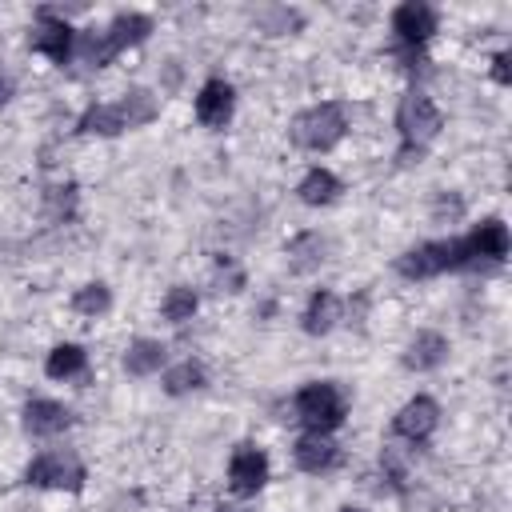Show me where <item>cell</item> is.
<instances>
[{
  "label": "cell",
  "instance_id": "cell-1",
  "mask_svg": "<svg viewBox=\"0 0 512 512\" xmlns=\"http://www.w3.org/2000/svg\"><path fill=\"white\" fill-rule=\"evenodd\" d=\"M440 128H444L440 104H436L428 92L408 88V92L400 96V104H396V136H400L396 160H400L404 168H408V164H420L424 152H428V144L440 136Z\"/></svg>",
  "mask_w": 512,
  "mask_h": 512
},
{
  "label": "cell",
  "instance_id": "cell-8",
  "mask_svg": "<svg viewBox=\"0 0 512 512\" xmlns=\"http://www.w3.org/2000/svg\"><path fill=\"white\" fill-rule=\"evenodd\" d=\"M392 268L404 280H432V276L452 272V236L448 240H424V244L404 248Z\"/></svg>",
  "mask_w": 512,
  "mask_h": 512
},
{
  "label": "cell",
  "instance_id": "cell-19",
  "mask_svg": "<svg viewBox=\"0 0 512 512\" xmlns=\"http://www.w3.org/2000/svg\"><path fill=\"white\" fill-rule=\"evenodd\" d=\"M164 364H168V344L164 340H152V336L128 340V348H124V372L128 376L144 380V376H156Z\"/></svg>",
  "mask_w": 512,
  "mask_h": 512
},
{
  "label": "cell",
  "instance_id": "cell-5",
  "mask_svg": "<svg viewBox=\"0 0 512 512\" xmlns=\"http://www.w3.org/2000/svg\"><path fill=\"white\" fill-rule=\"evenodd\" d=\"M460 240V256H464V272H480V268H500L512 252V232L500 216H484L480 224H472V232L456 236Z\"/></svg>",
  "mask_w": 512,
  "mask_h": 512
},
{
  "label": "cell",
  "instance_id": "cell-23",
  "mask_svg": "<svg viewBox=\"0 0 512 512\" xmlns=\"http://www.w3.org/2000/svg\"><path fill=\"white\" fill-rule=\"evenodd\" d=\"M40 208H44V220H52V224H72L76 212H80V184H76V180L44 184Z\"/></svg>",
  "mask_w": 512,
  "mask_h": 512
},
{
  "label": "cell",
  "instance_id": "cell-24",
  "mask_svg": "<svg viewBox=\"0 0 512 512\" xmlns=\"http://www.w3.org/2000/svg\"><path fill=\"white\" fill-rule=\"evenodd\" d=\"M116 108H120V116H124V128L128 132H136V128H148L152 120H160V96L152 92V88H128L120 100H116Z\"/></svg>",
  "mask_w": 512,
  "mask_h": 512
},
{
  "label": "cell",
  "instance_id": "cell-29",
  "mask_svg": "<svg viewBox=\"0 0 512 512\" xmlns=\"http://www.w3.org/2000/svg\"><path fill=\"white\" fill-rule=\"evenodd\" d=\"M380 468H384V480H388L396 492H404V484H408V460H404L400 444H384V448H380Z\"/></svg>",
  "mask_w": 512,
  "mask_h": 512
},
{
  "label": "cell",
  "instance_id": "cell-26",
  "mask_svg": "<svg viewBox=\"0 0 512 512\" xmlns=\"http://www.w3.org/2000/svg\"><path fill=\"white\" fill-rule=\"evenodd\" d=\"M196 312H200V292L192 284H172L164 292V300H160V316L168 324H176V328L188 324V320H196Z\"/></svg>",
  "mask_w": 512,
  "mask_h": 512
},
{
  "label": "cell",
  "instance_id": "cell-31",
  "mask_svg": "<svg viewBox=\"0 0 512 512\" xmlns=\"http://www.w3.org/2000/svg\"><path fill=\"white\" fill-rule=\"evenodd\" d=\"M508 60H512L508 52H496V56H492V80H496L500 88L512 84V68H508Z\"/></svg>",
  "mask_w": 512,
  "mask_h": 512
},
{
  "label": "cell",
  "instance_id": "cell-9",
  "mask_svg": "<svg viewBox=\"0 0 512 512\" xmlns=\"http://www.w3.org/2000/svg\"><path fill=\"white\" fill-rule=\"evenodd\" d=\"M440 28V12L424 0H404L392 8V32L396 48H424Z\"/></svg>",
  "mask_w": 512,
  "mask_h": 512
},
{
  "label": "cell",
  "instance_id": "cell-25",
  "mask_svg": "<svg viewBox=\"0 0 512 512\" xmlns=\"http://www.w3.org/2000/svg\"><path fill=\"white\" fill-rule=\"evenodd\" d=\"M160 384H164L168 396H188V392H200V388L208 384V372H204L200 360L188 356V360H180V364H168L164 376H160Z\"/></svg>",
  "mask_w": 512,
  "mask_h": 512
},
{
  "label": "cell",
  "instance_id": "cell-16",
  "mask_svg": "<svg viewBox=\"0 0 512 512\" xmlns=\"http://www.w3.org/2000/svg\"><path fill=\"white\" fill-rule=\"evenodd\" d=\"M148 36H152V16L148 12H116L104 24V40H108V52L112 56H120L128 48H140Z\"/></svg>",
  "mask_w": 512,
  "mask_h": 512
},
{
  "label": "cell",
  "instance_id": "cell-14",
  "mask_svg": "<svg viewBox=\"0 0 512 512\" xmlns=\"http://www.w3.org/2000/svg\"><path fill=\"white\" fill-rule=\"evenodd\" d=\"M340 324H344V300H340L332 288H316V292L308 296L304 312H300V328H304L308 336H328V332H336Z\"/></svg>",
  "mask_w": 512,
  "mask_h": 512
},
{
  "label": "cell",
  "instance_id": "cell-13",
  "mask_svg": "<svg viewBox=\"0 0 512 512\" xmlns=\"http://www.w3.org/2000/svg\"><path fill=\"white\" fill-rule=\"evenodd\" d=\"M292 464L308 476H320V472H332L340 464V444L332 436H320V432H304L296 436L292 444Z\"/></svg>",
  "mask_w": 512,
  "mask_h": 512
},
{
  "label": "cell",
  "instance_id": "cell-20",
  "mask_svg": "<svg viewBox=\"0 0 512 512\" xmlns=\"http://www.w3.org/2000/svg\"><path fill=\"white\" fill-rule=\"evenodd\" d=\"M72 132H76V136L116 140V136H120V132H128V128H124V116H120V108H116V104H100V100H92V104L76 116Z\"/></svg>",
  "mask_w": 512,
  "mask_h": 512
},
{
  "label": "cell",
  "instance_id": "cell-10",
  "mask_svg": "<svg viewBox=\"0 0 512 512\" xmlns=\"http://www.w3.org/2000/svg\"><path fill=\"white\" fill-rule=\"evenodd\" d=\"M436 428H440V404L432 396H424V392H416L412 400H404L396 408V416H392V436L396 440H408L412 448L424 444V440H432Z\"/></svg>",
  "mask_w": 512,
  "mask_h": 512
},
{
  "label": "cell",
  "instance_id": "cell-2",
  "mask_svg": "<svg viewBox=\"0 0 512 512\" xmlns=\"http://www.w3.org/2000/svg\"><path fill=\"white\" fill-rule=\"evenodd\" d=\"M348 404L352 400H348L344 384H336V380H308L292 396V412L304 424V432H320V436H332L336 428H344Z\"/></svg>",
  "mask_w": 512,
  "mask_h": 512
},
{
  "label": "cell",
  "instance_id": "cell-30",
  "mask_svg": "<svg viewBox=\"0 0 512 512\" xmlns=\"http://www.w3.org/2000/svg\"><path fill=\"white\" fill-rule=\"evenodd\" d=\"M464 196L460 192H436V200H432V224H456L460 216H464Z\"/></svg>",
  "mask_w": 512,
  "mask_h": 512
},
{
  "label": "cell",
  "instance_id": "cell-15",
  "mask_svg": "<svg viewBox=\"0 0 512 512\" xmlns=\"http://www.w3.org/2000/svg\"><path fill=\"white\" fill-rule=\"evenodd\" d=\"M444 360H448V336L436 332V328L416 332L404 344V356H400V364L408 372H436V368H444Z\"/></svg>",
  "mask_w": 512,
  "mask_h": 512
},
{
  "label": "cell",
  "instance_id": "cell-3",
  "mask_svg": "<svg viewBox=\"0 0 512 512\" xmlns=\"http://www.w3.org/2000/svg\"><path fill=\"white\" fill-rule=\"evenodd\" d=\"M348 136V112L340 100H324V104H312L304 112L292 116L288 124V140L300 148V152H332L340 140Z\"/></svg>",
  "mask_w": 512,
  "mask_h": 512
},
{
  "label": "cell",
  "instance_id": "cell-21",
  "mask_svg": "<svg viewBox=\"0 0 512 512\" xmlns=\"http://www.w3.org/2000/svg\"><path fill=\"white\" fill-rule=\"evenodd\" d=\"M44 376L48 380H84L88 376V348L84 344H52L44 356Z\"/></svg>",
  "mask_w": 512,
  "mask_h": 512
},
{
  "label": "cell",
  "instance_id": "cell-34",
  "mask_svg": "<svg viewBox=\"0 0 512 512\" xmlns=\"http://www.w3.org/2000/svg\"><path fill=\"white\" fill-rule=\"evenodd\" d=\"M216 512H252V508H232V504H220Z\"/></svg>",
  "mask_w": 512,
  "mask_h": 512
},
{
  "label": "cell",
  "instance_id": "cell-4",
  "mask_svg": "<svg viewBox=\"0 0 512 512\" xmlns=\"http://www.w3.org/2000/svg\"><path fill=\"white\" fill-rule=\"evenodd\" d=\"M84 480H88V468L76 452L68 448H48V452H36L24 472H20V484L28 488H44V492H84Z\"/></svg>",
  "mask_w": 512,
  "mask_h": 512
},
{
  "label": "cell",
  "instance_id": "cell-33",
  "mask_svg": "<svg viewBox=\"0 0 512 512\" xmlns=\"http://www.w3.org/2000/svg\"><path fill=\"white\" fill-rule=\"evenodd\" d=\"M336 512H368V508H360V504H340Z\"/></svg>",
  "mask_w": 512,
  "mask_h": 512
},
{
  "label": "cell",
  "instance_id": "cell-6",
  "mask_svg": "<svg viewBox=\"0 0 512 512\" xmlns=\"http://www.w3.org/2000/svg\"><path fill=\"white\" fill-rule=\"evenodd\" d=\"M72 44H76V28L60 12L36 8V24L28 28V48L36 56H48L56 68H72Z\"/></svg>",
  "mask_w": 512,
  "mask_h": 512
},
{
  "label": "cell",
  "instance_id": "cell-27",
  "mask_svg": "<svg viewBox=\"0 0 512 512\" xmlns=\"http://www.w3.org/2000/svg\"><path fill=\"white\" fill-rule=\"evenodd\" d=\"M72 312L84 316V320H100L112 312V288L104 280H88L72 292Z\"/></svg>",
  "mask_w": 512,
  "mask_h": 512
},
{
  "label": "cell",
  "instance_id": "cell-11",
  "mask_svg": "<svg viewBox=\"0 0 512 512\" xmlns=\"http://www.w3.org/2000/svg\"><path fill=\"white\" fill-rule=\"evenodd\" d=\"M192 108H196V120H200L204 128L220 132V128L232 124V112H236V88H232L224 76H208V80L200 84Z\"/></svg>",
  "mask_w": 512,
  "mask_h": 512
},
{
  "label": "cell",
  "instance_id": "cell-17",
  "mask_svg": "<svg viewBox=\"0 0 512 512\" xmlns=\"http://www.w3.org/2000/svg\"><path fill=\"white\" fill-rule=\"evenodd\" d=\"M284 260H288V272L292 276H312L320 272V264L328 260V240L308 228V232H296L288 244H284Z\"/></svg>",
  "mask_w": 512,
  "mask_h": 512
},
{
  "label": "cell",
  "instance_id": "cell-12",
  "mask_svg": "<svg viewBox=\"0 0 512 512\" xmlns=\"http://www.w3.org/2000/svg\"><path fill=\"white\" fill-rule=\"evenodd\" d=\"M20 424H24V432H28V436L48 440V436L68 432V428L76 424V416H72V408H68V404H60V400L32 396V400L20 408Z\"/></svg>",
  "mask_w": 512,
  "mask_h": 512
},
{
  "label": "cell",
  "instance_id": "cell-18",
  "mask_svg": "<svg viewBox=\"0 0 512 512\" xmlns=\"http://www.w3.org/2000/svg\"><path fill=\"white\" fill-rule=\"evenodd\" d=\"M340 192H344V180L324 164H312L296 184V200L308 204V208H328V204L340 200Z\"/></svg>",
  "mask_w": 512,
  "mask_h": 512
},
{
  "label": "cell",
  "instance_id": "cell-28",
  "mask_svg": "<svg viewBox=\"0 0 512 512\" xmlns=\"http://www.w3.org/2000/svg\"><path fill=\"white\" fill-rule=\"evenodd\" d=\"M256 24H260V32H268V36H288V32H300V28H304V16H300V8L268 4V8L256 12Z\"/></svg>",
  "mask_w": 512,
  "mask_h": 512
},
{
  "label": "cell",
  "instance_id": "cell-22",
  "mask_svg": "<svg viewBox=\"0 0 512 512\" xmlns=\"http://www.w3.org/2000/svg\"><path fill=\"white\" fill-rule=\"evenodd\" d=\"M116 56L108 52L104 28H76V44H72V68L76 72H100L108 68Z\"/></svg>",
  "mask_w": 512,
  "mask_h": 512
},
{
  "label": "cell",
  "instance_id": "cell-7",
  "mask_svg": "<svg viewBox=\"0 0 512 512\" xmlns=\"http://www.w3.org/2000/svg\"><path fill=\"white\" fill-rule=\"evenodd\" d=\"M228 492L232 496H240V500H252L264 484H268V476H272V464H268V452L260 448V444H252V440H240L236 448H232V456H228Z\"/></svg>",
  "mask_w": 512,
  "mask_h": 512
},
{
  "label": "cell",
  "instance_id": "cell-32",
  "mask_svg": "<svg viewBox=\"0 0 512 512\" xmlns=\"http://www.w3.org/2000/svg\"><path fill=\"white\" fill-rule=\"evenodd\" d=\"M12 96H16V80L0 68V108H4V104H12Z\"/></svg>",
  "mask_w": 512,
  "mask_h": 512
}]
</instances>
